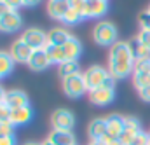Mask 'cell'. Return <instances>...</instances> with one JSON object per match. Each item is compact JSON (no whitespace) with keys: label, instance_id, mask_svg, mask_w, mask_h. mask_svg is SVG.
<instances>
[{"label":"cell","instance_id":"obj_1","mask_svg":"<svg viewBox=\"0 0 150 145\" xmlns=\"http://www.w3.org/2000/svg\"><path fill=\"white\" fill-rule=\"evenodd\" d=\"M134 56L131 53L129 42L119 40L117 44H113L108 53V72L113 79H126L129 75H133L134 70Z\"/></svg>","mask_w":150,"mask_h":145},{"label":"cell","instance_id":"obj_2","mask_svg":"<svg viewBox=\"0 0 150 145\" xmlns=\"http://www.w3.org/2000/svg\"><path fill=\"white\" fill-rule=\"evenodd\" d=\"M117 35H119V32L112 21H100L93 28V40L103 47H112L113 44H117L119 42Z\"/></svg>","mask_w":150,"mask_h":145},{"label":"cell","instance_id":"obj_3","mask_svg":"<svg viewBox=\"0 0 150 145\" xmlns=\"http://www.w3.org/2000/svg\"><path fill=\"white\" fill-rule=\"evenodd\" d=\"M84 80H86L87 93H89V91L98 89V87H101V86H105L108 82H113L115 79L110 75L108 68H105L101 65H93L84 72Z\"/></svg>","mask_w":150,"mask_h":145},{"label":"cell","instance_id":"obj_4","mask_svg":"<svg viewBox=\"0 0 150 145\" xmlns=\"http://www.w3.org/2000/svg\"><path fill=\"white\" fill-rule=\"evenodd\" d=\"M63 93L68 98H80L84 93H87V86L84 80V73H75L67 79H63Z\"/></svg>","mask_w":150,"mask_h":145},{"label":"cell","instance_id":"obj_5","mask_svg":"<svg viewBox=\"0 0 150 145\" xmlns=\"http://www.w3.org/2000/svg\"><path fill=\"white\" fill-rule=\"evenodd\" d=\"M115 80L108 82L98 89H93L89 91V102L93 105H98V107H105V105H110L115 98Z\"/></svg>","mask_w":150,"mask_h":145},{"label":"cell","instance_id":"obj_6","mask_svg":"<svg viewBox=\"0 0 150 145\" xmlns=\"http://www.w3.org/2000/svg\"><path fill=\"white\" fill-rule=\"evenodd\" d=\"M51 126L52 129L59 131H72L75 126V115L68 109H58L51 114Z\"/></svg>","mask_w":150,"mask_h":145},{"label":"cell","instance_id":"obj_7","mask_svg":"<svg viewBox=\"0 0 150 145\" xmlns=\"http://www.w3.org/2000/svg\"><path fill=\"white\" fill-rule=\"evenodd\" d=\"M21 40H25L33 51H38V49H45L49 45L47 42V33L42 32L40 28H28L26 32H23L21 35Z\"/></svg>","mask_w":150,"mask_h":145},{"label":"cell","instance_id":"obj_8","mask_svg":"<svg viewBox=\"0 0 150 145\" xmlns=\"http://www.w3.org/2000/svg\"><path fill=\"white\" fill-rule=\"evenodd\" d=\"M9 53L12 54V58H14L16 63H26V65H28V61H30V58H32V54H33V49H32L25 40L18 38V40L12 42Z\"/></svg>","mask_w":150,"mask_h":145},{"label":"cell","instance_id":"obj_9","mask_svg":"<svg viewBox=\"0 0 150 145\" xmlns=\"http://www.w3.org/2000/svg\"><path fill=\"white\" fill-rule=\"evenodd\" d=\"M4 105L7 109L14 110V109H21V107H28V95L21 89H9L5 91V100Z\"/></svg>","mask_w":150,"mask_h":145},{"label":"cell","instance_id":"obj_10","mask_svg":"<svg viewBox=\"0 0 150 145\" xmlns=\"http://www.w3.org/2000/svg\"><path fill=\"white\" fill-rule=\"evenodd\" d=\"M108 12L107 0H86L84 5V18H103Z\"/></svg>","mask_w":150,"mask_h":145},{"label":"cell","instance_id":"obj_11","mask_svg":"<svg viewBox=\"0 0 150 145\" xmlns=\"http://www.w3.org/2000/svg\"><path fill=\"white\" fill-rule=\"evenodd\" d=\"M21 16L18 11H9L5 16L0 18V32H7V33H12V32H18L21 28Z\"/></svg>","mask_w":150,"mask_h":145},{"label":"cell","instance_id":"obj_12","mask_svg":"<svg viewBox=\"0 0 150 145\" xmlns=\"http://www.w3.org/2000/svg\"><path fill=\"white\" fill-rule=\"evenodd\" d=\"M32 117H33V110H32V107L28 105V107H21V109L11 110L9 122H11L14 128H18V126H25V124H28V122L32 121Z\"/></svg>","mask_w":150,"mask_h":145},{"label":"cell","instance_id":"obj_13","mask_svg":"<svg viewBox=\"0 0 150 145\" xmlns=\"http://www.w3.org/2000/svg\"><path fill=\"white\" fill-rule=\"evenodd\" d=\"M87 135L91 142H100L107 135V121L105 117H96L89 122L87 126Z\"/></svg>","mask_w":150,"mask_h":145},{"label":"cell","instance_id":"obj_14","mask_svg":"<svg viewBox=\"0 0 150 145\" xmlns=\"http://www.w3.org/2000/svg\"><path fill=\"white\" fill-rule=\"evenodd\" d=\"M51 65H52V61H51V58H49V54H47L45 49L33 51V54H32V58L28 61V67L32 70H35V72H42V70H45Z\"/></svg>","mask_w":150,"mask_h":145},{"label":"cell","instance_id":"obj_15","mask_svg":"<svg viewBox=\"0 0 150 145\" xmlns=\"http://www.w3.org/2000/svg\"><path fill=\"white\" fill-rule=\"evenodd\" d=\"M105 121H107V135L119 140L120 135L124 133V117H120L117 114H110L105 117Z\"/></svg>","mask_w":150,"mask_h":145},{"label":"cell","instance_id":"obj_16","mask_svg":"<svg viewBox=\"0 0 150 145\" xmlns=\"http://www.w3.org/2000/svg\"><path fill=\"white\" fill-rule=\"evenodd\" d=\"M68 9H70V2L68 0H49L47 2V14L52 19L63 21V18H65Z\"/></svg>","mask_w":150,"mask_h":145},{"label":"cell","instance_id":"obj_17","mask_svg":"<svg viewBox=\"0 0 150 145\" xmlns=\"http://www.w3.org/2000/svg\"><path fill=\"white\" fill-rule=\"evenodd\" d=\"M47 140L54 145H77L75 136L72 131H59V129H52L47 136Z\"/></svg>","mask_w":150,"mask_h":145},{"label":"cell","instance_id":"obj_18","mask_svg":"<svg viewBox=\"0 0 150 145\" xmlns=\"http://www.w3.org/2000/svg\"><path fill=\"white\" fill-rule=\"evenodd\" d=\"M70 32L65 28H52L51 32H47V42L49 45H65L70 40Z\"/></svg>","mask_w":150,"mask_h":145},{"label":"cell","instance_id":"obj_19","mask_svg":"<svg viewBox=\"0 0 150 145\" xmlns=\"http://www.w3.org/2000/svg\"><path fill=\"white\" fill-rule=\"evenodd\" d=\"M63 49H65V54H67V60L68 61H77L80 58V54H82V44L74 35L70 37V40L63 45Z\"/></svg>","mask_w":150,"mask_h":145},{"label":"cell","instance_id":"obj_20","mask_svg":"<svg viewBox=\"0 0 150 145\" xmlns=\"http://www.w3.org/2000/svg\"><path fill=\"white\" fill-rule=\"evenodd\" d=\"M14 58L9 51H0V77H7L14 70Z\"/></svg>","mask_w":150,"mask_h":145},{"label":"cell","instance_id":"obj_21","mask_svg":"<svg viewBox=\"0 0 150 145\" xmlns=\"http://www.w3.org/2000/svg\"><path fill=\"white\" fill-rule=\"evenodd\" d=\"M129 47H131V53H133L134 60H147V58H150V51L136 38V37L129 40Z\"/></svg>","mask_w":150,"mask_h":145},{"label":"cell","instance_id":"obj_22","mask_svg":"<svg viewBox=\"0 0 150 145\" xmlns=\"http://www.w3.org/2000/svg\"><path fill=\"white\" fill-rule=\"evenodd\" d=\"M45 51H47L51 61L56 63V65H61V63L68 61V60H67V54H65V49H63L61 45H47Z\"/></svg>","mask_w":150,"mask_h":145},{"label":"cell","instance_id":"obj_23","mask_svg":"<svg viewBox=\"0 0 150 145\" xmlns=\"http://www.w3.org/2000/svg\"><path fill=\"white\" fill-rule=\"evenodd\" d=\"M124 131L129 133V135H133V136H136V135H140L143 131L142 129V122L136 117L127 115V117H124Z\"/></svg>","mask_w":150,"mask_h":145},{"label":"cell","instance_id":"obj_24","mask_svg":"<svg viewBox=\"0 0 150 145\" xmlns=\"http://www.w3.org/2000/svg\"><path fill=\"white\" fill-rule=\"evenodd\" d=\"M58 73L61 75V79L75 75V73H79V63L77 61H65V63L58 65Z\"/></svg>","mask_w":150,"mask_h":145},{"label":"cell","instance_id":"obj_25","mask_svg":"<svg viewBox=\"0 0 150 145\" xmlns=\"http://www.w3.org/2000/svg\"><path fill=\"white\" fill-rule=\"evenodd\" d=\"M82 19H84V14L70 7V9L67 11L65 18H63V23H65V25H77V23H80Z\"/></svg>","mask_w":150,"mask_h":145},{"label":"cell","instance_id":"obj_26","mask_svg":"<svg viewBox=\"0 0 150 145\" xmlns=\"http://www.w3.org/2000/svg\"><path fill=\"white\" fill-rule=\"evenodd\" d=\"M0 136H14V126L9 121H0Z\"/></svg>","mask_w":150,"mask_h":145},{"label":"cell","instance_id":"obj_27","mask_svg":"<svg viewBox=\"0 0 150 145\" xmlns=\"http://www.w3.org/2000/svg\"><path fill=\"white\" fill-rule=\"evenodd\" d=\"M138 21H140V28L142 30H150V12L149 11H143L140 14Z\"/></svg>","mask_w":150,"mask_h":145},{"label":"cell","instance_id":"obj_28","mask_svg":"<svg viewBox=\"0 0 150 145\" xmlns=\"http://www.w3.org/2000/svg\"><path fill=\"white\" fill-rule=\"evenodd\" d=\"M136 38L150 51V30H140L138 35H136Z\"/></svg>","mask_w":150,"mask_h":145},{"label":"cell","instance_id":"obj_29","mask_svg":"<svg viewBox=\"0 0 150 145\" xmlns=\"http://www.w3.org/2000/svg\"><path fill=\"white\" fill-rule=\"evenodd\" d=\"M147 140H149V133L142 131L140 135L134 136V140H133V144L131 145H147Z\"/></svg>","mask_w":150,"mask_h":145},{"label":"cell","instance_id":"obj_30","mask_svg":"<svg viewBox=\"0 0 150 145\" xmlns=\"http://www.w3.org/2000/svg\"><path fill=\"white\" fill-rule=\"evenodd\" d=\"M2 2H4L11 11H18V9L23 5V0H2Z\"/></svg>","mask_w":150,"mask_h":145},{"label":"cell","instance_id":"obj_31","mask_svg":"<svg viewBox=\"0 0 150 145\" xmlns=\"http://www.w3.org/2000/svg\"><path fill=\"white\" fill-rule=\"evenodd\" d=\"M70 2V7L79 11V12H84V5H86V0H68Z\"/></svg>","mask_w":150,"mask_h":145},{"label":"cell","instance_id":"obj_32","mask_svg":"<svg viewBox=\"0 0 150 145\" xmlns=\"http://www.w3.org/2000/svg\"><path fill=\"white\" fill-rule=\"evenodd\" d=\"M138 93H140V98H142L143 102H149L150 103V84L149 86H145V87H142Z\"/></svg>","mask_w":150,"mask_h":145},{"label":"cell","instance_id":"obj_33","mask_svg":"<svg viewBox=\"0 0 150 145\" xmlns=\"http://www.w3.org/2000/svg\"><path fill=\"white\" fill-rule=\"evenodd\" d=\"M9 115H11V109H7L4 103L0 105V121H9Z\"/></svg>","mask_w":150,"mask_h":145},{"label":"cell","instance_id":"obj_34","mask_svg":"<svg viewBox=\"0 0 150 145\" xmlns=\"http://www.w3.org/2000/svg\"><path fill=\"white\" fill-rule=\"evenodd\" d=\"M0 145H16V136H0Z\"/></svg>","mask_w":150,"mask_h":145},{"label":"cell","instance_id":"obj_35","mask_svg":"<svg viewBox=\"0 0 150 145\" xmlns=\"http://www.w3.org/2000/svg\"><path fill=\"white\" fill-rule=\"evenodd\" d=\"M40 2H42V0H23V5H25V7H35Z\"/></svg>","mask_w":150,"mask_h":145},{"label":"cell","instance_id":"obj_36","mask_svg":"<svg viewBox=\"0 0 150 145\" xmlns=\"http://www.w3.org/2000/svg\"><path fill=\"white\" fill-rule=\"evenodd\" d=\"M9 11H11V9H9V7H7V5H5L2 0H0V18H2V16H5Z\"/></svg>","mask_w":150,"mask_h":145},{"label":"cell","instance_id":"obj_37","mask_svg":"<svg viewBox=\"0 0 150 145\" xmlns=\"http://www.w3.org/2000/svg\"><path fill=\"white\" fill-rule=\"evenodd\" d=\"M4 100H5V89L0 86V105L4 103Z\"/></svg>","mask_w":150,"mask_h":145},{"label":"cell","instance_id":"obj_38","mask_svg":"<svg viewBox=\"0 0 150 145\" xmlns=\"http://www.w3.org/2000/svg\"><path fill=\"white\" fill-rule=\"evenodd\" d=\"M23 145H40V144H37V142H26V144H23Z\"/></svg>","mask_w":150,"mask_h":145},{"label":"cell","instance_id":"obj_39","mask_svg":"<svg viewBox=\"0 0 150 145\" xmlns=\"http://www.w3.org/2000/svg\"><path fill=\"white\" fill-rule=\"evenodd\" d=\"M40 145H54V144H51L49 140H45V142H42V144H40Z\"/></svg>","mask_w":150,"mask_h":145},{"label":"cell","instance_id":"obj_40","mask_svg":"<svg viewBox=\"0 0 150 145\" xmlns=\"http://www.w3.org/2000/svg\"><path fill=\"white\" fill-rule=\"evenodd\" d=\"M87 145H101V144H100V142H89Z\"/></svg>","mask_w":150,"mask_h":145},{"label":"cell","instance_id":"obj_41","mask_svg":"<svg viewBox=\"0 0 150 145\" xmlns=\"http://www.w3.org/2000/svg\"><path fill=\"white\" fill-rule=\"evenodd\" d=\"M147 145H150V133H149V140H147Z\"/></svg>","mask_w":150,"mask_h":145},{"label":"cell","instance_id":"obj_42","mask_svg":"<svg viewBox=\"0 0 150 145\" xmlns=\"http://www.w3.org/2000/svg\"><path fill=\"white\" fill-rule=\"evenodd\" d=\"M147 11H149V12H150V5H149V9H147Z\"/></svg>","mask_w":150,"mask_h":145},{"label":"cell","instance_id":"obj_43","mask_svg":"<svg viewBox=\"0 0 150 145\" xmlns=\"http://www.w3.org/2000/svg\"><path fill=\"white\" fill-rule=\"evenodd\" d=\"M0 79H2V77H0Z\"/></svg>","mask_w":150,"mask_h":145}]
</instances>
